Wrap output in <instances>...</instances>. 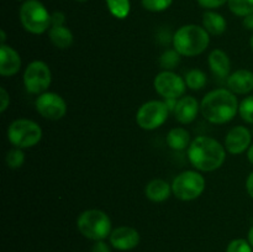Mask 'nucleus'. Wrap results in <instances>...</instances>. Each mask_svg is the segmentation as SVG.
Wrapping results in <instances>:
<instances>
[{
	"mask_svg": "<svg viewBox=\"0 0 253 252\" xmlns=\"http://www.w3.org/2000/svg\"><path fill=\"white\" fill-rule=\"evenodd\" d=\"M188 158L197 169L212 172L221 167L226 158V150L215 138L199 136L188 147Z\"/></svg>",
	"mask_w": 253,
	"mask_h": 252,
	"instance_id": "f257e3e1",
	"label": "nucleus"
},
{
	"mask_svg": "<svg viewBox=\"0 0 253 252\" xmlns=\"http://www.w3.org/2000/svg\"><path fill=\"white\" fill-rule=\"evenodd\" d=\"M239 101L235 94L227 89L209 91L200 103L203 116L212 124H226L236 116Z\"/></svg>",
	"mask_w": 253,
	"mask_h": 252,
	"instance_id": "f03ea898",
	"label": "nucleus"
},
{
	"mask_svg": "<svg viewBox=\"0 0 253 252\" xmlns=\"http://www.w3.org/2000/svg\"><path fill=\"white\" fill-rule=\"evenodd\" d=\"M209 32L202 26L194 24L184 25L173 35V46L180 56H198L209 46Z\"/></svg>",
	"mask_w": 253,
	"mask_h": 252,
	"instance_id": "7ed1b4c3",
	"label": "nucleus"
},
{
	"mask_svg": "<svg viewBox=\"0 0 253 252\" xmlns=\"http://www.w3.org/2000/svg\"><path fill=\"white\" fill-rule=\"evenodd\" d=\"M77 227L84 237L93 241L105 240L111 234V220L106 212L98 209L85 210L77 220Z\"/></svg>",
	"mask_w": 253,
	"mask_h": 252,
	"instance_id": "20e7f679",
	"label": "nucleus"
},
{
	"mask_svg": "<svg viewBox=\"0 0 253 252\" xmlns=\"http://www.w3.org/2000/svg\"><path fill=\"white\" fill-rule=\"evenodd\" d=\"M20 21L27 32L41 35L51 26V15L40 0H26L20 7Z\"/></svg>",
	"mask_w": 253,
	"mask_h": 252,
	"instance_id": "39448f33",
	"label": "nucleus"
},
{
	"mask_svg": "<svg viewBox=\"0 0 253 252\" xmlns=\"http://www.w3.org/2000/svg\"><path fill=\"white\" fill-rule=\"evenodd\" d=\"M7 138L17 148L34 147L41 141L42 130L39 124L29 119H17L7 128Z\"/></svg>",
	"mask_w": 253,
	"mask_h": 252,
	"instance_id": "423d86ee",
	"label": "nucleus"
},
{
	"mask_svg": "<svg viewBox=\"0 0 253 252\" xmlns=\"http://www.w3.org/2000/svg\"><path fill=\"white\" fill-rule=\"evenodd\" d=\"M205 189V179L195 170H185L174 178L172 193L183 202H189L199 198Z\"/></svg>",
	"mask_w": 253,
	"mask_h": 252,
	"instance_id": "0eeeda50",
	"label": "nucleus"
},
{
	"mask_svg": "<svg viewBox=\"0 0 253 252\" xmlns=\"http://www.w3.org/2000/svg\"><path fill=\"white\" fill-rule=\"evenodd\" d=\"M167 105L165 101L151 100L141 105L136 114V123L143 130H155L166 123L168 118Z\"/></svg>",
	"mask_w": 253,
	"mask_h": 252,
	"instance_id": "6e6552de",
	"label": "nucleus"
},
{
	"mask_svg": "<svg viewBox=\"0 0 253 252\" xmlns=\"http://www.w3.org/2000/svg\"><path fill=\"white\" fill-rule=\"evenodd\" d=\"M52 82L51 69L44 62L34 61L24 72V85L31 94L46 93Z\"/></svg>",
	"mask_w": 253,
	"mask_h": 252,
	"instance_id": "1a4fd4ad",
	"label": "nucleus"
},
{
	"mask_svg": "<svg viewBox=\"0 0 253 252\" xmlns=\"http://www.w3.org/2000/svg\"><path fill=\"white\" fill-rule=\"evenodd\" d=\"M156 91L165 99H178L184 94L185 81L172 71H163L156 76L153 82Z\"/></svg>",
	"mask_w": 253,
	"mask_h": 252,
	"instance_id": "9d476101",
	"label": "nucleus"
},
{
	"mask_svg": "<svg viewBox=\"0 0 253 252\" xmlns=\"http://www.w3.org/2000/svg\"><path fill=\"white\" fill-rule=\"evenodd\" d=\"M37 113L48 120H59L67 113V104L61 95L51 91L40 94L36 99Z\"/></svg>",
	"mask_w": 253,
	"mask_h": 252,
	"instance_id": "9b49d317",
	"label": "nucleus"
},
{
	"mask_svg": "<svg viewBox=\"0 0 253 252\" xmlns=\"http://www.w3.org/2000/svg\"><path fill=\"white\" fill-rule=\"evenodd\" d=\"M140 234L130 226H119L111 231L109 240L110 245L119 251H130L140 244Z\"/></svg>",
	"mask_w": 253,
	"mask_h": 252,
	"instance_id": "f8f14e48",
	"label": "nucleus"
},
{
	"mask_svg": "<svg viewBox=\"0 0 253 252\" xmlns=\"http://www.w3.org/2000/svg\"><path fill=\"white\" fill-rule=\"evenodd\" d=\"M251 132L245 126H235L227 132L225 138V148L231 155H240L250 148L251 143Z\"/></svg>",
	"mask_w": 253,
	"mask_h": 252,
	"instance_id": "ddd939ff",
	"label": "nucleus"
},
{
	"mask_svg": "<svg viewBox=\"0 0 253 252\" xmlns=\"http://www.w3.org/2000/svg\"><path fill=\"white\" fill-rule=\"evenodd\" d=\"M21 68L20 54L12 47L1 44L0 46V74L2 77L15 76Z\"/></svg>",
	"mask_w": 253,
	"mask_h": 252,
	"instance_id": "4468645a",
	"label": "nucleus"
},
{
	"mask_svg": "<svg viewBox=\"0 0 253 252\" xmlns=\"http://www.w3.org/2000/svg\"><path fill=\"white\" fill-rule=\"evenodd\" d=\"M199 108V103L194 96H183L178 100L177 106H175V120L179 121L180 124H184V125L190 124L197 118Z\"/></svg>",
	"mask_w": 253,
	"mask_h": 252,
	"instance_id": "2eb2a0df",
	"label": "nucleus"
},
{
	"mask_svg": "<svg viewBox=\"0 0 253 252\" xmlns=\"http://www.w3.org/2000/svg\"><path fill=\"white\" fill-rule=\"evenodd\" d=\"M229 90L234 94H247L253 90V72L239 69L227 78Z\"/></svg>",
	"mask_w": 253,
	"mask_h": 252,
	"instance_id": "dca6fc26",
	"label": "nucleus"
},
{
	"mask_svg": "<svg viewBox=\"0 0 253 252\" xmlns=\"http://www.w3.org/2000/svg\"><path fill=\"white\" fill-rule=\"evenodd\" d=\"M209 67L214 76L217 78H226L229 77L230 69H231V62L226 52L222 49H214L209 54Z\"/></svg>",
	"mask_w": 253,
	"mask_h": 252,
	"instance_id": "f3484780",
	"label": "nucleus"
},
{
	"mask_svg": "<svg viewBox=\"0 0 253 252\" xmlns=\"http://www.w3.org/2000/svg\"><path fill=\"white\" fill-rule=\"evenodd\" d=\"M172 192V185L168 184V182L163 179H153L146 185V197L155 203L165 202L169 198Z\"/></svg>",
	"mask_w": 253,
	"mask_h": 252,
	"instance_id": "a211bd4d",
	"label": "nucleus"
},
{
	"mask_svg": "<svg viewBox=\"0 0 253 252\" xmlns=\"http://www.w3.org/2000/svg\"><path fill=\"white\" fill-rule=\"evenodd\" d=\"M203 26L210 35L219 36L226 31V20L222 15L217 14L212 10H208L203 15Z\"/></svg>",
	"mask_w": 253,
	"mask_h": 252,
	"instance_id": "6ab92c4d",
	"label": "nucleus"
},
{
	"mask_svg": "<svg viewBox=\"0 0 253 252\" xmlns=\"http://www.w3.org/2000/svg\"><path fill=\"white\" fill-rule=\"evenodd\" d=\"M49 40L57 48L66 49L73 44V34L66 26H51L48 31Z\"/></svg>",
	"mask_w": 253,
	"mask_h": 252,
	"instance_id": "aec40b11",
	"label": "nucleus"
},
{
	"mask_svg": "<svg viewBox=\"0 0 253 252\" xmlns=\"http://www.w3.org/2000/svg\"><path fill=\"white\" fill-rule=\"evenodd\" d=\"M167 143L172 150L182 151L190 146V133L183 127H174L168 132Z\"/></svg>",
	"mask_w": 253,
	"mask_h": 252,
	"instance_id": "412c9836",
	"label": "nucleus"
},
{
	"mask_svg": "<svg viewBox=\"0 0 253 252\" xmlns=\"http://www.w3.org/2000/svg\"><path fill=\"white\" fill-rule=\"evenodd\" d=\"M109 11L118 19H126L130 14V0H105Z\"/></svg>",
	"mask_w": 253,
	"mask_h": 252,
	"instance_id": "4be33fe9",
	"label": "nucleus"
},
{
	"mask_svg": "<svg viewBox=\"0 0 253 252\" xmlns=\"http://www.w3.org/2000/svg\"><path fill=\"white\" fill-rule=\"evenodd\" d=\"M185 84L189 89L193 90H200L207 84V76L200 69H192L185 74Z\"/></svg>",
	"mask_w": 253,
	"mask_h": 252,
	"instance_id": "5701e85b",
	"label": "nucleus"
},
{
	"mask_svg": "<svg viewBox=\"0 0 253 252\" xmlns=\"http://www.w3.org/2000/svg\"><path fill=\"white\" fill-rule=\"evenodd\" d=\"M229 9L236 16L245 17L253 14V0H229Z\"/></svg>",
	"mask_w": 253,
	"mask_h": 252,
	"instance_id": "b1692460",
	"label": "nucleus"
},
{
	"mask_svg": "<svg viewBox=\"0 0 253 252\" xmlns=\"http://www.w3.org/2000/svg\"><path fill=\"white\" fill-rule=\"evenodd\" d=\"M180 54L175 49H168L161 56L160 64L166 71H172L179 64Z\"/></svg>",
	"mask_w": 253,
	"mask_h": 252,
	"instance_id": "393cba45",
	"label": "nucleus"
},
{
	"mask_svg": "<svg viewBox=\"0 0 253 252\" xmlns=\"http://www.w3.org/2000/svg\"><path fill=\"white\" fill-rule=\"evenodd\" d=\"M5 161H6V165L9 166L12 169H16V168H20L25 162V153L22 152L21 148H12L9 152L6 153V157H5Z\"/></svg>",
	"mask_w": 253,
	"mask_h": 252,
	"instance_id": "a878e982",
	"label": "nucleus"
},
{
	"mask_svg": "<svg viewBox=\"0 0 253 252\" xmlns=\"http://www.w3.org/2000/svg\"><path fill=\"white\" fill-rule=\"evenodd\" d=\"M173 0H141V4L151 12H161L172 5Z\"/></svg>",
	"mask_w": 253,
	"mask_h": 252,
	"instance_id": "bb28decb",
	"label": "nucleus"
},
{
	"mask_svg": "<svg viewBox=\"0 0 253 252\" xmlns=\"http://www.w3.org/2000/svg\"><path fill=\"white\" fill-rule=\"evenodd\" d=\"M239 113L246 123L253 124V95L247 96L241 101L239 106Z\"/></svg>",
	"mask_w": 253,
	"mask_h": 252,
	"instance_id": "cd10ccee",
	"label": "nucleus"
},
{
	"mask_svg": "<svg viewBox=\"0 0 253 252\" xmlns=\"http://www.w3.org/2000/svg\"><path fill=\"white\" fill-rule=\"evenodd\" d=\"M226 252H253V249L247 240L235 239L227 245Z\"/></svg>",
	"mask_w": 253,
	"mask_h": 252,
	"instance_id": "c85d7f7f",
	"label": "nucleus"
},
{
	"mask_svg": "<svg viewBox=\"0 0 253 252\" xmlns=\"http://www.w3.org/2000/svg\"><path fill=\"white\" fill-rule=\"evenodd\" d=\"M198 4L202 7H205L208 10L216 9V7L222 6L224 4H226L229 0H197Z\"/></svg>",
	"mask_w": 253,
	"mask_h": 252,
	"instance_id": "c756f323",
	"label": "nucleus"
},
{
	"mask_svg": "<svg viewBox=\"0 0 253 252\" xmlns=\"http://www.w3.org/2000/svg\"><path fill=\"white\" fill-rule=\"evenodd\" d=\"M66 15L62 11H54L51 14V26H64Z\"/></svg>",
	"mask_w": 253,
	"mask_h": 252,
	"instance_id": "7c9ffc66",
	"label": "nucleus"
},
{
	"mask_svg": "<svg viewBox=\"0 0 253 252\" xmlns=\"http://www.w3.org/2000/svg\"><path fill=\"white\" fill-rule=\"evenodd\" d=\"M0 100H1V106H0V113H4L10 104V96L7 94L6 89L0 88Z\"/></svg>",
	"mask_w": 253,
	"mask_h": 252,
	"instance_id": "2f4dec72",
	"label": "nucleus"
},
{
	"mask_svg": "<svg viewBox=\"0 0 253 252\" xmlns=\"http://www.w3.org/2000/svg\"><path fill=\"white\" fill-rule=\"evenodd\" d=\"M91 252H111V250L104 240H100V241H95V244L91 247Z\"/></svg>",
	"mask_w": 253,
	"mask_h": 252,
	"instance_id": "473e14b6",
	"label": "nucleus"
},
{
	"mask_svg": "<svg viewBox=\"0 0 253 252\" xmlns=\"http://www.w3.org/2000/svg\"><path fill=\"white\" fill-rule=\"evenodd\" d=\"M246 189H247V193L250 194V197H251L253 199V172L249 175V177H247Z\"/></svg>",
	"mask_w": 253,
	"mask_h": 252,
	"instance_id": "72a5a7b5",
	"label": "nucleus"
},
{
	"mask_svg": "<svg viewBox=\"0 0 253 252\" xmlns=\"http://www.w3.org/2000/svg\"><path fill=\"white\" fill-rule=\"evenodd\" d=\"M244 26L246 27L247 30L253 31V14H250L244 17Z\"/></svg>",
	"mask_w": 253,
	"mask_h": 252,
	"instance_id": "f704fd0d",
	"label": "nucleus"
},
{
	"mask_svg": "<svg viewBox=\"0 0 253 252\" xmlns=\"http://www.w3.org/2000/svg\"><path fill=\"white\" fill-rule=\"evenodd\" d=\"M165 103H166V105H167L168 110L174 113L175 106H177V103H178L177 99H165Z\"/></svg>",
	"mask_w": 253,
	"mask_h": 252,
	"instance_id": "c9c22d12",
	"label": "nucleus"
},
{
	"mask_svg": "<svg viewBox=\"0 0 253 252\" xmlns=\"http://www.w3.org/2000/svg\"><path fill=\"white\" fill-rule=\"evenodd\" d=\"M247 158H249L250 162H251L252 165H253V145L250 146L249 152H247Z\"/></svg>",
	"mask_w": 253,
	"mask_h": 252,
	"instance_id": "e433bc0d",
	"label": "nucleus"
},
{
	"mask_svg": "<svg viewBox=\"0 0 253 252\" xmlns=\"http://www.w3.org/2000/svg\"><path fill=\"white\" fill-rule=\"evenodd\" d=\"M249 242H250V245H251L252 249H253V225H252L251 229H250V231H249Z\"/></svg>",
	"mask_w": 253,
	"mask_h": 252,
	"instance_id": "4c0bfd02",
	"label": "nucleus"
},
{
	"mask_svg": "<svg viewBox=\"0 0 253 252\" xmlns=\"http://www.w3.org/2000/svg\"><path fill=\"white\" fill-rule=\"evenodd\" d=\"M0 35H1V44H5V40H6V35H5L4 30L0 31Z\"/></svg>",
	"mask_w": 253,
	"mask_h": 252,
	"instance_id": "58836bf2",
	"label": "nucleus"
},
{
	"mask_svg": "<svg viewBox=\"0 0 253 252\" xmlns=\"http://www.w3.org/2000/svg\"><path fill=\"white\" fill-rule=\"evenodd\" d=\"M250 44H251V48H252V51H253V35H252L251 40H250Z\"/></svg>",
	"mask_w": 253,
	"mask_h": 252,
	"instance_id": "ea45409f",
	"label": "nucleus"
},
{
	"mask_svg": "<svg viewBox=\"0 0 253 252\" xmlns=\"http://www.w3.org/2000/svg\"><path fill=\"white\" fill-rule=\"evenodd\" d=\"M76 1H78V2H84V1H86V0H76Z\"/></svg>",
	"mask_w": 253,
	"mask_h": 252,
	"instance_id": "a19ab883",
	"label": "nucleus"
}]
</instances>
